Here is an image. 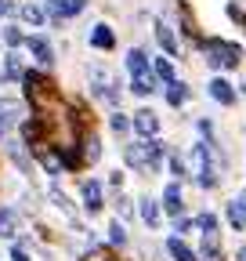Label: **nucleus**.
I'll return each mask as SVG.
<instances>
[{
    "mask_svg": "<svg viewBox=\"0 0 246 261\" xmlns=\"http://www.w3.org/2000/svg\"><path fill=\"white\" fill-rule=\"evenodd\" d=\"M87 40H90V47H98V51H112L116 47V33H112V25L98 22L95 29L87 33Z\"/></svg>",
    "mask_w": 246,
    "mask_h": 261,
    "instance_id": "3",
    "label": "nucleus"
},
{
    "mask_svg": "<svg viewBox=\"0 0 246 261\" xmlns=\"http://www.w3.org/2000/svg\"><path fill=\"white\" fill-rule=\"evenodd\" d=\"M15 225H18V211L0 207V236H15Z\"/></svg>",
    "mask_w": 246,
    "mask_h": 261,
    "instance_id": "14",
    "label": "nucleus"
},
{
    "mask_svg": "<svg viewBox=\"0 0 246 261\" xmlns=\"http://www.w3.org/2000/svg\"><path fill=\"white\" fill-rule=\"evenodd\" d=\"M109 240H112V243H127V232H123V225H119V221L109 228Z\"/></svg>",
    "mask_w": 246,
    "mask_h": 261,
    "instance_id": "23",
    "label": "nucleus"
},
{
    "mask_svg": "<svg viewBox=\"0 0 246 261\" xmlns=\"http://www.w3.org/2000/svg\"><path fill=\"white\" fill-rule=\"evenodd\" d=\"M131 127L138 130V135H145V138H152L160 130V116L152 113V109H138L134 113V120H131Z\"/></svg>",
    "mask_w": 246,
    "mask_h": 261,
    "instance_id": "6",
    "label": "nucleus"
},
{
    "mask_svg": "<svg viewBox=\"0 0 246 261\" xmlns=\"http://www.w3.org/2000/svg\"><path fill=\"white\" fill-rule=\"evenodd\" d=\"M141 218H145L148 225H156V221H160V207L152 203V200H145V203H141Z\"/></svg>",
    "mask_w": 246,
    "mask_h": 261,
    "instance_id": "21",
    "label": "nucleus"
},
{
    "mask_svg": "<svg viewBox=\"0 0 246 261\" xmlns=\"http://www.w3.org/2000/svg\"><path fill=\"white\" fill-rule=\"evenodd\" d=\"M18 116H22V106L11 102V98H4V102H0V135H4V130H11V127L18 123Z\"/></svg>",
    "mask_w": 246,
    "mask_h": 261,
    "instance_id": "8",
    "label": "nucleus"
},
{
    "mask_svg": "<svg viewBox=\"0 0 246 261\" xmlns=\"http://www.w3.org/2000/svg\"><path fill=\"white\" fill-rule=\"evenodd\" d=\"M18 15H22V22H25V25H44V22H47V15H44V8H40V4H25Z\"/></svg>",
    "mask_w": 246,
    "mask_h": 261,
    "instance_id": "13",
    "label": "nucleus"
},
{
    "mask_svg": "<svg viewBox=\"0 0 246 261\" xmlns=\"http://www.w3.org/2000/svg\"><path fill=\"white\" fill-rule=\"evenodd\" d=\"M83 156H87V160H98V156H102V142H98L95 135L83 138Z\"/></svg>",
    "mask_w": 246,
    "mask_h": 261,
    "instance_id": "19",
    "label": "nucleus"
},
{
    "mask_svg": "<svg viewBox=\"0 0 246 261\" xmlns=\"http://www.w3.org/2000/svg\"><path fill=\"white\" fill-rule=\"evenodd\" d=\"M167 102L177 109V106H184V102H189V87H184V84H177V80H170L167 84Z\"/></svg>",
    "mask_w": 246,
    "mask_h": 261,
    "instance_id": "12",
    "label": "nucleus"
},
{
    "mask_svg": "<svg viewBox=\"0 0 246 261\" xmlns=\"http://www.w3.org/2000/svg\"><path fill=\"white\" fill-rule=\"evenodd\" d=\"M152 76L163 80V84H170V80H174V65H170V58H156V62H152Z\"/></svg>",
    "mask_w": 246,
    "mask_h": 261,
    "instance_id": "16",
    "label": "nucleus"
},
{
    "mask_svg": "<svg viewBox=\"0 0 246 261\" xmlns=\"http://www.w3.org/2000/svg\"><path fill=\"white\" fill-rule=\"evenodd\" d=\"M25 47H29V55H33L40 65H51L54 62V47H51L47 37H25Z\"/></svg>",
    "mask_w": 246,
    "mask_h": 261,
    "instance_id": "5",
    "label": "nucleus"
},
{
    "mask_svg": "<svg viewBox=\"0 0 246 261\" xmlns=\"http://www.w3.org/2000/svg\"><path fill=\"white\" fill-rule=\"evenodd\" d=\"M156 40H160V47H163L167 55H177V51H181V44H177V37H174V29H170L167 22H156Z\"/></svg>",
    "mask_w": 246,
    "mask_h": 261,
    "instance_id": "9",
    "label": "nucleus"
},
{
    "mask_svg": "<svg viewBox=\"0 0 246 261\" xmlns=\"http://www.w3.org/2000/svg\"><path fill=\"white\" fill-rule=\"evenodd\" d=\"M0 76H4V80H22V76H25V69H22V58H18L15 51H8V58H4V69H0Z\"/></svg>",
    "mask_w": 246,
    "mask_h": 261,
    "instance_id": "11",
    "label": "nucleus"
},
{
    "mask_svg": "<svg viewBox=\"0 0 246 261\" xmlns=\"http://www.w3.org/2000/svg\"><path fill=\"white\" fill-rule=\"evenodd\" d=\"M83 8H87V0H44V15H47L54 25L83 15Z\"/></svg>",
    "mask_w": 246,
    "mask_h": 261,
    "instance_id": "2",
    "label": "nucleus"
},
{
    "mask_svg": "<svg viewBox=\"0 0 246 261\" xmlns=\"http://www.w3.org/2000/svg\"><path fill=\"white\" fill-rule=\"evenodd\" d=\"M109 127L116 130V135H127V130H131V120H127V116H123V113H112V120H109Z\"/></svg>",
    "mask_w": 246,
    "mask_h": 261,
    "instance_id": "20",
    "label": "nucleus"
},
{
    "mask_svg": "<svg viewBox=\"0 0 246 261\" xmlns=\"http://www.w3.org/2000/svg\"><path fill=\"white\" fill-rule=\"evenodd\" d=\"M131 91H134L138 98L152 94V91H156V76H152V73H145V76H134V80H131Z\"/></svg>",
    "mask_w": 246,
    "mask_h": 261,
    "instance_id": "15",
    "label": "nucleus"
},
{
    "mask_svg": "<svg viewBox=\"0 0 246 261\" xmlns=\"http://www.w3.org/2000/svg\"><path fill=\"white\" fill-rule=\"evenodd\" d=\"M15 11V4H11V0H0V18H8Z\"/></svg>",
    "mask_w": 246,
    "mask_h": 261,
    "instance_id": "24",
    "label": "nucleus"
},
{
    "mask_svg": "<svg viewBox=\"0 0 246 261\" xmlns=\"http://www.w3.org/2000/svg\"><path fill=\"white\" fill-rule=\"evenodd\" d=\"M206 91H210V98L218 106H235V87L228 84V80H221V76H213L210 84H206Z\"/></svg>",
    "mask_w": 246,
    "mask_h": 261,
    "instance_id": "4",
    "label": "nucleus"
},
{
    "mask_svg": "<svg viewBox=\"0 0 246 261\" xmlns=\"http://www.w3.org/2000/svg\"><path fill=\"white\" fill-rule=\"evenodd\" d=\"M127 73H131V80H134V76H145V73H152V65H148V55H145L141 47L127 51Z\"/></svg>",
    "mask_w": 246,
    "mask_h": 261,
    "instance_id": "7",
    "label": "nucleus"
},
{
    "mask_svg": "<svg viewBox=\"0 0 246 261\" xmlns=\"http://www.w3.org/2000/svg\"><path fill=\"white\" fill-rule=\"evenodd\" d=\"M163 203H167V211H170V214H177V211H181V189H177V185H167Z\"/></svg>",
    "mask_w": 246,
    "mask_h": 261,
    "instance_id": "17",
    "label": "nucleus"
},
{
    "mask_svg": "<svg viewBox=\"0 0 246 261\" xmlns=\"http://www.w3.org/2000/svg\"><path fill=\"white\" fill-rule=\"evenodd\" d=\"M83 203H87V211H102V181H83Z\"/></svg>",
    "mask_w": 246,
    "mask_h": 261,
    "instance_id": "10",
    "label": "nucleus"
},
{
    "mask_svg": "<svg viewBox=\"0 0 246 261\" xmlns=\"http://www.w3.org/2000/svg\"><path fill=\"white\" fill-rule=\"evenodd\" d=\"M4 44H8V47L15 51L18 44H25V33H22L18 25H4Z\"/></svg>",
    "mask_w": 246,
    "mask_h": 261,
    "instance_id": "18",
    "label": "nucleus"
},
{
    "mask_svg": "<svg viewBox=\"0 0 246 261\" xmlns=\"http://www.w3.org/2000/svg\"><path fill=\"white\" fill-rule=\"evenodd\" d=\"M203 55H206L210 69H235V65L242 62V47H235L228 40H218V37H206L203 40Z\"/></svg>",
    "mask_w": 246,
    "mask_h": 261,
    "instance_id": "1",
    "label": "nucleus"
},
{
    "mask_svg": "<svg viewBox=\"0 0 246 261\" xmlns=\"http://www.w3.org/2000/svg\"><path fill=\"white\" fill-rule=\"evenodd\" d=\"M170 254H174L177 261H192V254H189V247H184V243H177V240H170Z\"/></svg>",
    "mask_w": 246,
    "mask_h": 261,
    "instance_id": "22",
    "label": "nucleus"
}]
</instances>
